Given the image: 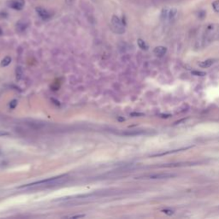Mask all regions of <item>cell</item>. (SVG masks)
<instances>
[{
  "instance_id": "12",
  "label": "cell",
  "mask_w": 219,
  "mask_h": 219,
  "mask_svg": "<svg viewBox=\"0 0 219 219\" xmlns=\"http://www.w3.org/2000/svg\"><path fill=\"white\" fill-rule=\"evenodd\" d=\"M212 8L216 12H219V0H216L212 3Z\"/></svg>"
},
{
  "instance_id": "3",
  "label": "cell",
  "mask_w": 219,
  "mask_h": 219,
  "mask_svg": "<svg viewBox=\"0 0 219 219\" xmlns=\"http://www.w3.org/2000/svg\"><path fill=\"white\" fill-rule=\"evenodd\" d=\"M175 176L176 175L171 173H159V174H151L146 177L149 179H169Z\"/></svg>"
},
{
  "instance_id": "20",
  "label": "cell",
  "mask_w": 219,
  "mask_h": 219,
  "mask_svg": "<svg viewBox=\"0 0 219 219\" xmlns=\"http://www.w3.org/2000/svg\"><path fill=\"white\" fill-rule=\"evenodd\" d=\"M65 2H66L68 4H72V3L74 2V0H65Z\"/></svg>"
},
{
  "instance_id": "9",
  "label": "cell",
  "mask_w": 219,
  "mask_h": 219,
  "mask_svg": "<svg viewBox=\"0 0 219 219\" xmlns=\"http://www.w3.org/2000/svg\"><path fill=\"white\" fill-rule=\"evenodd\" d=\"M137 42H138V46H139V47L140 48V49H142V50H145L148 49V46L146 44V42H145L143 40L139 39Z\"/></svg>"
},
{
  "instance_id": "4",
  "label": "cell",
  "mask_w": 219,
  "mask_h": 219,
  "mask_svg": "<svg viewBox=\"0 0 219 219\" xmlns=\"http://www.w3.org/2000/svg\"><path fill=\"white\" fill-rule=\"evenodd\" d=\"M24 4H25L24 0H10L8 5L11 9H14L16 10H22V8L24 7Z\"/></svg>"
},
{
  "instance_id": "17",
  "label": "cell",
  "mask_w": 219,
  "mask_h": 219,
  "mask_svg": "<svg viewBox=\"0 0 219 219\" xmlns=\"http://www.w3.org/2000/svg\"><path fill=\"white\" fill-rule=\"evenodd\" d=\"M131 116H133V117H140V116H143V114L142 113H131Z\"/></svg>"
},
{
  "instance_id": "22",
  "label": "cell",
  "mask_w": 219,
  "mask_h": 219,
  "mask_svg": "<svg viewBox=\"0 0 219 219\" xmlns=\"http://www.w3.org/2000/svg\"><path fill=\"white\" fill-rule=\"evenodd\" d=\"M2 34V31H1V29H0V35Z\"/></svg>"
},
{
  "instance_id": "2",
  "label": "cell",
  "mask_w": 219,
  "mask_h": 219,
  "mask_svg": "<svg viewBox=\"0 0 219 219\" xmlns=\"http://www.w3.org/2000/svg\"><path fill=\"white\" fill-rule=\"evenodd\" d=\"M65 176H57V177H52V178H48V179L46 180H41V181H35V182H33V183H30V184H26V185H22L19 187V188H26V187H33V186H38V185H40V184H44V185H50V183L52 182H55L56 181L58 180L62 179L63 177H64Z\"/></svg>"
},
{
  "instance_id": "5",
  "label": "cell",
  "mask_w": 219,
  "mask_h": 219,
  "mask_svg": "<svg viewBox=\"0 0 219 219\" xmlns=\"http://www.w3.org/2000/svg\"><path fill=\"white\" fill-rule=\"evenodd\" d=\"M36 11H37L38 15L40 16L42 19L46 20V19H49V18H50V13H49L47 10H46V9L41 8V7H38V8H36Z\"/></svg>"
},
{
  "instance_id": "7",
  "label": "cell",
  "mask_w": 219,
  "mask_h": 219,
  "mask_svg": "<svg viewBox=\"0 0 219 219\" xmlns=\"http://www.w3.org/2000/svg\"><path fill=\"white\" fill-rule=\"evenodd\" d=\"M212 63H213V60L208 59V60L204 61V62L199 63V67H201V68H203V69H206V68H209V67H210V66L212 65Z\"/></svg>"
},
{
  "instance_id": "18",
  "label": "cell",
  "mask_w": 219,
  "mask_h": 219,
  "mask_svg": "<svg viewBox=\"0 0 219 219\" xmlns=\"http://www.w3.org/2000/svg\"><path fill=\"white\" fill-rule=\"evenodd\" d=\"M84 217H85V215H77V216H72L70 218H84Z\"/></svg>"
},
{
  "instance_id": "21",
  "label": "cell",
  "mask_w": 219,
  "mask_h": 219,
  "mask_svg": "<svg viewBox=\"0 0 219 219\" xmlns=\"http://www.w3.org/2000/svg\"><path fill=\"white\" fill-rule=\"evenodd\" d=\"M215 35H216V39L219 40V28H218V32H217V33H216Z\"/></svg>"
},
{
  "instance_id": "19",
  "label": "cell",
  "mask_w": 219,
  "mask_h": 219,
  "mask_svg": "<svg viewBox=\"0 0 219 219\" xmlns=\"http://www.w3.org/2000/svg\"><path fill=\"white\" fill-rule=\"evenodd\" d=\"M9 134L8 133H6V132H2V131H0V136H2V135H8Z\"/></svg>"
},
{
  "instance_id": "16",
  "label": "cell",
  "mask_w": 219,
  "mask_h": 219,
  "mask_svg": "<svg viewBox=\"0 0 219 219\" xmlns=\"http://www.w3.org/2000/svg\"><path fill=\"white\" fill-rule=\"evenodd\" d=\"M205 12L204 11V10H200L199 12V16L202 19V18H204L205 17Z\"/></svg>"
},
{
  "instance_id": "1",
  "label": "cell",
  "mask_w": 219,
  "mask_h": 219,
  "mask_svg": "<svg viewBox=\"0 0 219 219\" xmlns=\"http://www.w3.org/2000/svg\"><path fill=\"white\" fill-rule=\"evenodd\" d=\"M111 29L113 32L118 34H122L125 33V24L121 21L118 16H113L111 18Z\"/></svg>"
},
{
  "instance_id": "8",
  "label": "cell",
  "mask_w": 219,
  "mask_h": 219,
  "mask_svg": "<svg viewBox=\"0 0 219 219\" xmlns=\"http://www.w3.org/2000/svg\"><path fill=\"white\" fill-rule=\"evenodd\" d=\"M176 14H177V10H176V8L169 9V16H168V20L169 21L173 20V19L176 16Z\"/></svg>"
},
{
  "instance_id": "15",
  "label": "cell",
  "mask_w": 219,
  "mask_h": 219,
  "mask_svg": "<svg viewBox=\"0 0 219 219\" xmlns=\"http://www.w3.org/2000/svg\"><path fill=\"white\" fill-rule=\"evenodd\" d=\"M164 213H165V214H167V215H172L173 213H174V211L173 210H167V209H164L162 210Z\"/></svg>"
},
{
  "instance_id": "13",
  "label": "cell",
  "mask_w": 219,
  "mask_h": 219,
  "mask_svg": "<svg viewBox=\"0 0 219 219\" xmlns=\"http://www.w3.org/2000/svg\"><path fill=\"white\" fill-rule=\"evenodd\" d=\"M192 75H196V76H205L206 74L205 72H201V71H192Z\"/></svg>"
},
{
  "instance_id": "6",
  "label": "cell",
  "mask_w": 219,
  "mask_h": 219,
  "mask_svg": "<svg viewBox=\"0 0 219 219\" xmlns=\"http://www.w3.org/2000/svg\"><path fill=\"white\" fill-rule=\"evenodd\" d=\"M154 54L158 57H163L166 52H167V48L164 46H157L154 50H153Z\"/></svg>"
},
{
  "instance_id": "11",
  "label": "cell",
  "mask_w": 219,
  "mask_h": 219,
  "mask_svg": "<svg viewBox=\"0 0 219 219\" xmlns=\"http://www.w3.org/2000/svg\"><path fill=\"white\" fill-rule=\"evenodd\" d=\"M22 75H23V72H22V70L20 66H18L16 70V79L18 80H20L21 78H22Z\"/></svg>"
},
{
  "instance_id": "14",
  "label": "cell",
  "mask_w": 219,
  "mask_h": 219,
  "mask_svg": "<svg viewBox=\"0 0 219 219\" xmlns=\"http://www.w3.org/2000/svg\"><path fill=\"white\" fill-rule=\"evenodd\" d=\"M17 105V100H11L10 102V109H15Z\"/></svg>"
},
{
  "instance_id": "10",
  "label": "cell",
  "mask_w": 219,
  "mask_h": 219,
  "mask_svg": "<svg viewBox=\"0 0 219 219\" xmlns=\"http://www.w3.org/2000/svg\"><path fill=\"white\" fill-rule=\"evenodd\" d=\"M10 63H11V58H10V57H5L4 59L2 60L0 65H1V67H6L9 64H10Z\"/></svg>"
}]
</instances>
